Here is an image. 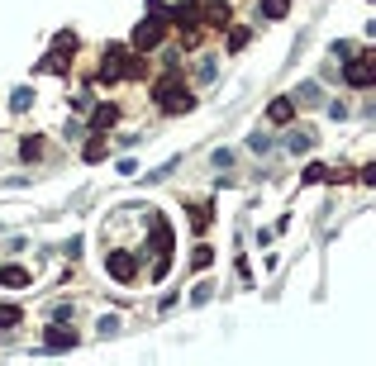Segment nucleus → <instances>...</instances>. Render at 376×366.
I'll use <instances>...</instances> for the list:
<instances>
[{
    "label": "nucleus",
    "instance_id": "obj_15",
    "mask_svg": "<svg viewBox=\"0 0 376 366\" xmlns=\"http://www.w3.org/2000/svg\"><path fill=\"white\" fill-rule=\"evenodd\" d=\"M19 157H24V162H38V157H43V143H38V138H24V143H19Z\"/></svg>",
    "mask_w": 376,
    "mask_h": 366
},
{
    "label": "nucleus",
    "instance_id": "obj_13",
    "mask_svg": "<svg viewBox=\"0 0 376 366\" xmlns=\"http://www.w3.org/2000/svg\"><path fill=\"white\" fill-rule=\"evenodd\" d=\"M0 286H29V271L24 267H0Z\"/></svg>",
    "mask_w": 376,
    "mask_h": 366
},
{
    "label": "nucleus",
    "instance_id": "obj_14",
    "mask_svg": "<svg viewBox=\"0 0 376 366\" xmlns=\"http://www.w3.org/2000/svg\"><path fill=\"white\" fill-rule=\"evenodd\" d=\"M29 105H33V91H29V86H19L15 96H10V110H15V114H29Z\"/></svg>",
    "mask_w": 376,
    "mask_h": 366
},
{
    "label": "nucleus",
    "instance_id": "obj_22",
    "mask_svg": "<svg viewBox=\"0 0 376 366\" xmlns=\"http://www.w3.org/2000/svg\"><path fill=\"white\" fill-rule=\"evenodd\" d=\"M248 148H252V152H272V138H267V133H252Z\"/></svg>",
    "mask_w": 376,
    "mask_h": 366
},
{
    "label": "nucleus",
    "instance_id": "obj_7",
    "mask_svg": "<svg viewBox=\"0 0 376 366\" xmlns=\"http://www.w3.org/2000/svg\"><path fill=\"white\" fill-rule=\"evenodd\" d=\"M343 77H348V86H372V81H376V62H372V57H353Z\"/></svg>",
    "mask_w": 376,
    "mask_h": 366
},
{
    "label": "nucleus",
    "instance_id": "obj_2",
    "mask_svg": "<svg viewBox=\"0 0 376 366\" xmlns=\"http://www.w3.org/2000/svg\"><path fill=\"white\" fill-rule=\"evenodd\" d=\"M157 105H162L167 114H186L195 100H190V91L176 77H167V81H157Z\"/></svg>",
    "mask_w": 376,
    "mask_h": 366
},
{
    "label": "nucleus",
    "instance_id": "obj_17",
    "mask_svg": "<svg viewBox=\"0 0 376 366\" xmlns=\"http://www.w3.org/2000/svg\"><path fill=\"white\" fill-rule=\"evenodd\" d=\"M190 262H195V271H205V267H210V262H215V248H205V243H200V248H195V257H190Z\"/></svg>",
    "mask_w": 376,
    "mask_h": 366
},
{
    "label": "nucleus",
    "instance_id": "obj_11",
    "mask_svg": "<svg viewBox=\"0 0 376 366\" xmlns=\"http://www.w3.org/2000/svg\"><path fill=\"white\" fill-rule=\"evenodd\" d=\"M286 10H291V0H257V15L262 19H286Z\"/></svg>",
    "mask_w": 376,
    "mask_h": 366
},
{
    "label": "nucleus",
    "instance_id": "obj_4",
    "mask_svg": "<svg viewBox=\"0 0 376 366\" xmlns=\"http://www.w3.org/2000/svg\"><path fill=\"white\" fill-rule=\"evenodd\" d=\"M157 43H162V19L157 15H148L139 24V29H134V48L139 52H148V48H157Z\"/></svg>",
    "mask_w": 376,
    "mask_h": 366
},
{
    "label": "nucleus",
    "instance_id": "obj_9",
    "mask_svg": "<svg viewBox=\"0 0 376 366\" xmlns=\"http://www.w3.org/2000/svg\"><path fill=\"white\" fill-rule=\"evenodd\" d=\"M291 114H296V100H291V96H281V100L267 105V119H272V124H291Z\"/></svg>",
    "mask_w": 376,
    "mask_h": 366
},
{
    "label": "nucleus",
    "instance_id": "obj_20",
    "mask_svg": "<svg viewBox=\"0 0 376 366\" xmlns=\"http://www.w3.org/2000/svg\"><path fill=\"white\" fill-rule=\"evenodd\" d=\"M300 181H310V186H314V181H329V172L314 162V167H305V172H300Z\"/></svg>",
    "mask_w": 376,
    "mask_h": 366
},
{
    "label": "nucleus",
    "instance_id": "obj_6",
    "mask_svg": "<svg viewBox=\"0 0 376 366\" xmlns=\"http://www.w3.org/2000/svg\"><path fill=\"white\" fill-rule=\"evenodd\" d=\"M72 348H77V333L63 328V318H58V323L48 328V338H43V352H72Z\"/></svg>",
    "mask_w": 376,
    "mask_h": 366
},
{
    "label": "nucleus",
    "instance_id": "obj_10",
    "mask_svg": "<svg viewBox=\"0 0 376 366\" xmlns=\"http://www.w3.org/2000/svg\"><path fill=\"white\" fill-rule=\"evenodd\" d=\"M119 124V105H100V110L91 114V128L95 133H105V128H114Z\"/></svg>",
    "mask_w": 376,
    "mask_h": 366
},
{
    "label": "nucleus",
    "instance_id": "obj_16",
    "mask_svg": "<svg viewBox=\"0 0 376 366\" xmlns=\"http://www.w3.org/2000/svg\"><path fill=\"white\" fill-rule=\"evenodd\" d=\"M220 77V67H215V57H205L200 67H195V81H215Z\"/></svg>",
    "mask_w": 376,
    "mask_h": 366
},
{
    "label": "nucleus",
    "instance_id": "obj_1",
    "mask_svg": "<svg viewBox=\"0 0 376 366\" xmlns=\"http://www.w3.org/2000/svg\"><path fill=\"white\" fill-rule=\"evenodd\" d=\"M119 77H143V62L129 57V48H105V67H100V81H119Z\"/></svg>",
    "mask_w": 376,
    "mask_h": 366
},
{
    "label": "nucleus",
    "instance_id": "obj_3",
    "mask_svg": "<svg viewBox=\"0 0 376 366\" xmlns=\"http://www.w3.org/2000/svg\"><path fill=\"white\" fill-rule=\"evenodd\" d=\"M67 52H77V33L67 29V33H58V43H53V52H48L43 62V72H67Z\"/></svg>",
    "mask_w": 376,
    "mask_h": 366
},
{
    "label": "nucleus",
    "instance_id": "obj_12",
    "mask_svg": "<svg viewBox=\"0 0 376 366\" xmlns=\"http://www.w3.org/2000/svg\"><path fill=\"white\" fill-rule=\"evenodd\" d=\"M291 100H296V105H314V100H319V81H300Z\"/></svg>",
    "mask_w": 376,
    "mask_h": 366
},
{
    "label": "nucleus",
    "instance_id": "obj_5",
    "mask_svg": "<svg viewBox=\"0 0 376 366\" xmlns=\"http://www.w3.org/2000/svg\"><path fill=\"white\" fill-rule=\"evenodd\" d=\"M105 271H110L114 281H134V276H139V262H134V253H110L105 257Z\"/></svg>",
    "mask_w": 376,
    "mask_h": 366
},
{
    "label": "nucleus",
    "instance_id": "obj_21",
    "mask_svg": "<svg viewBox=\"0 0 376 366\" xmlns=\"http://www.w3.org/2000/svg\"><path fill=\"white\" fill-rule=\"evenodd\" d=\"M215 167L229 172V167H234V152H229V148H215Z\"/></svg>",
    "mask_w": 376,
    "mask_h": 366
},
{
    "label": "nucleus",
    "instance_id": "obj_8",
    "mask_svg": "<svg viewBox=\"0 0 376 366\" xmlns=\"http://www.w3.org/2000/svg\"><path fill=\"white\" fill-rule=\"evenodd\" d=\"M314 148V128H291V133H286V152H310Z\"/></svg>",
    "mask_w": 376,
    "mask_h": 366
},
{
    "label": "nucleus",
    "instance_id": "obj_24",
    "mask_svg": "<svg viewBox=\"0 0 376 366\" xmlns=\"http://www.w3.org/2000/svg\"><path fill=\"white\" fill-rule=\"evenodd\" d=\"M95 328H100V333L110 338V333H114V328H119V318H114V314H105V318H100V323H95Z\"/></svg>",
    "mask_w": 376,
    "mask_h": 366
},
{
    "label": "nucleus",
    "instance_id": "obj_23",
    "mask_svg": "<svg viewBox=\"0 0 376 366\" xmlns=\"http://www.w3.org/2000/svg\"><path fill=\"white\" fill-rule=\"evenodd\" d=\"M81 157H86V162H100V157H105V143H100V138H95V143H86V152H81Z\"/></svg>",
    "mask_w": 376,
    "mask_h": 366
},
{
    "label": "nucleus",
    "instance_id": "obj_19",
    "mask_svg": "<svg viewBox=\"0 0 376 366\" xmlns=\"http://www.w3.org/2000/svg\"><path fill=\"white\" fill-rule=\"evenodd\" d=\"M19 323V309L15 304H0V328H15Z\"/></svg>",
    "mask_w": 376,
    "mask_h": 366
},
{
    "label": "nucleus",
    "instance_id": "obj_18",
    "mask_svg": "<svg viewBox=\"0 0 376 366\" xmlns=\"http://www.w3.org/2000/svg\"><path fill=\"white\" fill-rule=\"evenodd\" d=\"M210 295H215V286H210V281H200V286L190 290V304H210Z\"/></svg>",
    "mask_w": 376,
    "mask_h": 366
}]
</instances>
